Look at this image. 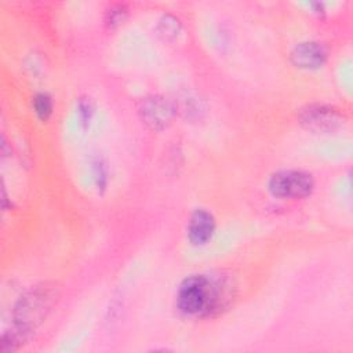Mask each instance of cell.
Wrapping results in <instances>:
<instances>
[{
	"label": "cell",
	"instance_id": "obj_1",
	"mask_svg": "<svg viewBox=\"0 0 353 353\" xmlns=\"http://www.w3.org/2000/svg\"><path fill=\"white\" fill-rule=\"evenodd\" d=\"M219 299V284L203 274L186 277L176 294L178 309L186 316L208 314L216 309Z\"/></svg>",
	"mask_w": 353,
	"mask_h": 353
},
{
	"label": "cell",
	"instance_id": "obj_2",
	"mask_svg": "<svg viewBox=\"0 0 353 353\" xmlns=\"http://www.w3.org/2000/svg\"><path fill=\"white\" fill-rule=\"evenodd\" d=\"M54 302V292L48 287H36L25 294L14 310V320L21 334L36 330L47 317Z\"/></svg>",
	"mask_w": 353,
	"mask_h": 353
},
{
	"label": "cell",
	"instance_id": "obj_3",
	"mask_svg": "<svg viewBox=\"0 0 353 353\" xmlns=\"http://www.w3.org/2000/svg\"><path fill=\"white\" fill-rule=\"evenodd\" d=\"M268 189L274 197L303 199L313 192L314 179L301 170H283L269 178Z\"/></svg>",
	"mask_w": 353,
	"mask_h": 353
},
{
	"label": "cell",
	"instance_id": "obj_4",
	"mask_svg": "<svg viewBox=\"0 0 353 353\" xmlns=\"http://www.w3.org/2000/svg\"><path fill=\"white\" fill-rule=\"evenodd\" d=\"M301 125L313 132H334L345 123L342 113L334 106L313 103L301 109L298 114Z\"/></svg>",
	"mask_w": 353,
	"mask_h": 353
},
{
	"label": "cell",
	"instance_id": "obj_5",
	"mask_svg": "<svg viewBox=\"0 0 353 353\" xmlns=\"http://www.w3.org/2000/svg\"><path fill=\"white\" fill-rule=\"evenodd\" d=\"M139 114L149 128L164 130L174 117V105L164 97L152 95L141 102Z\"/></svg>",
	"mask_w": 353,
	"mask_h": 353
},
{
	"label": "cell",
	"instance_id": "obj_6",
	"mask_svg": "<svg viewBox=\"0 0 353 353\" xmlns=\"http://www.w3.org/2000/svg\"><path fill=\"white\" fill-rule=\"evenodd\" d=\"M290 57L295 68L305 70H316L325 63L327 51L321 44L316 41H303L294 47Z\"/></svg>",
	"mask_w": 353,
	"mask_h": 353
},
{
	"label": "cell",
	"instance_id": "obj_7",
	"mask_svg": "<svg viewBox=\"0 0 353 353\" xmlns=\"http://www.w3.org/2000/svg\"><path fill=\"white\" fill-rule=\"evenodd\" d=\"M215 232L214 215L204 210L197 208L193 211L188 225V239L193 245L207 244Z\"/></svg>",
	"mask_w": 353,
	"mask_h": 353
},
{
	"label": "cell",
	"instance_id": "obj_8",
	"mask_svg": "<svg viewBox=\"0 0 353 353\" xmlns=\"http://www.w3.org/2000/svg\"><path fill=\"white\" fill-rule=\"evenodd\" d=\"M33 109L37 117L46 121L52 114V101L47 92H39L33 98Z\"/></svg>",
	"mask_w": 353,
	"mask_h": 353
},
{
	"label": "cell",
	"instance_id": "obj_9",
	"mask_svg": "<svg viewBox=\"0 0 353 353\" xmlns=\"http://www.w3.org/2000/svg\"><path fill=\"white\" fill-rule=\"evenodd\" d=\"M159 30L165 39H174L181 32V22L172 15H163L159 21Z\"/></svg>",
	"mask_w": 353,
	"mask_h": 353
},
{
	"label": "cell",
	"instance_id": "obj_10",
	"mask_svg": "<svg viewBox=\"0 0 353 353\" xmlns=\"http://www.w3.org/2000/svg\"><path fill=\"white\" fill-rule=\"evenodd\" d=\"M77 116H79V121L81 124V127L87 128L91 123V119L94 116V103L91 101V98L87 97H81L77 101Z\"/></svg>",
	"mask_w": 353,
	"mask_h": 353
},
{
	"label": "cell",
	"instance_id": "obj_11",
	"mask_svg": "<svg viewBox=\"0 0 353 353\" xmlns=\"http://www.w3.org/2000/svg\"><path fill=\"white\" fill-rule=\"evenodd\" d=\"M91 165H92V178H94V182H95L98 190H105L106 185H108L106 163L101 157H97Z\"/></svg>",
	"mask_w": 353,
	"mask_h": 353
},
{
	"label": "cell",
	"instance_id": "obj_12",
	"mask_svg": "<svg viewBox=\"0 0 353 353\" xmlns=\"http://www.w3.org/2000/svg\"><path fill=\"white\" fill-rule=\"evenodd\" d=\"M125 14H127V11L121 6L110 7V10H108V12H106V23L110 26H116L124 21Z\"/></svg>",
	"mask_w": 353,
	"mask_h": 353
}]
</instances>
